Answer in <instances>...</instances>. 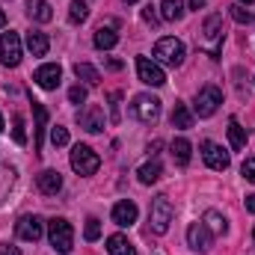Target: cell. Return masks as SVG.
<instances>
[{
    "instance_id": "obj_1",
    "label": "cell",
    "mask_w": 255,
    "mask_h": 255,
    "mask_svg": "<svg viewBox=\"0 0 255 255\" xmlns=\"http://www.w3.org/2000/svg\"><path fill=\"white\" fill-rule=\"evenodd\" d=\"M184 42L181 39H175V36H163V39H157V45H154V63H163V65H172V68H178V65L184 63Z\"/></svg>"
},
{
    "instance_id": "obj_2",
    "label": "cell",
    "mask_w": 255,
    "mask_h": 255,
    "mask_svg": "<svg viewBox=\"0 0 255 255\" xmlns=\"http://www.w3.org/2000/svg\"><path fill=\"white\" fill-rule=\"evenodd\" d=\"M199 45L217 60L220 45H223V15H208V18H205V24H202V36H199Z\"/></svg>"
},
{
    "instance_id": "obj_3",
    "label": "cell",
    "mask_w": 255,
    "mask_h": 255,
    "mask_svg": "<svg viewBox=\"0 0 255 255\" xmlns=\"http://www.w3.org/2000/svg\"><path fill=\"white\" fill-rule=\"evenodd\" d=\"M48 238H51V247L60 255H68L71 247H74V229H71V223L63 220V217H57V220L48 223Z\"/></svg>"
},
{
    "instance_id": "obj_4",
    "label": "cell",
    "mask_w": 255,
    "mask_h": 255,
    "mask_svg": "<svg viewBox=\"0 0 255 255\" xmlns=\"http://www.w3.org/2000/svg\"><path fill=\"white\" fill-rule=\"evenodd\" d=\"M98 166H101V157H98L95 148H89V145H83V142H77V145L71 148V169H74L77 175H95Z\"/></svg>"
},
{
    "instance_id": "obj_5",
    "label": "cell",
    "mask_w": 255,
    "mask_h": 255,
    "mask_svg": "<svg viewBox=\"0 0 255 255\" xmlns=\"http://www.w3.org/2000/svg\"><path fill=\"white\" fill-rule=\"evenodd\" d=\"M223 104V92H220V86H202L199 92H196V104H193V110H196V116L199 119H208V116H214L217 113V107Z\"/></svg>"
},
{
    "instance_id": "obj_6",
    "label": "cell",
    "mask_w": 255,
    "mask_h": 255,
    "mask_svg": "<svg viewBox=\"0 0 255 255\" xmlns=\"http://www.w3.org/2000/svg\"><path fill=\"white\" fill-rule=\"evenodd\" d=\"M172 217H175V208H172V202H169L166 196H157V199L151 202V211H148L151 229H154L157 235H166V232H169V223H172Z\"/></svg>"
},
{
    "instance_id": "obj_7",
    "label": "cell",
    "mask_w": 255,
    "mask_h": 255,
    "mask_svg": "<svg viewBox=\"0 0 255 255\" xmlns=\"http://www.w3.org/2000/svg\"><path fill=\"white\" fill-rule=\"evenodd\" d=\"M130 113L142 122V125H154L160 119V101L154 95H136L130 104Z\"/></svg>"
},
{
    "instance_id": "obj_8",
    "label": "cell",
    "mask_w": 255,
    "mask_h": 255,
    "mask_svg": "<svg viewBox=\"0 0 255 255\" xmlns=\"http://www.w3.org/2000/svg\"><path fill=\"white\" fill-rule=\"evenodd\" d=\"M0 63L6 68H15L21 63V36L12 33V30L0 36Z\"/></svg>"
},
{
    "instance_id": "obj_9",
    "label": "cell",
    "mask_w": 255,
    "mask_h": 255,
    "mask_svg": "<svg viewBox=\"0 0 255 255\" xmlns=\"http://www.w3.org/2000/svg\"><path fill=\"white\" fill-rule=\"evenodd\" d=\"M77 122L83 130H89V133H101L104 125H107V116H104V107H98V104H86L80 113H77Z\"/></svg>"
},
{
    "instance_id": "obj_10",
    "label": "cell",
    "mask_w": 255,
    "mask_h": 255,
    "mask_svg": "<svg viewBox=\"0 0 255 255\" xmlns=\"http://www.w3.org/2000/svg\"><path fill=\"white\" fill-rule=\"evenodd\" d=\"M136 74H139V80L148 83V86H163V83H166V74H163L160 63H154V60H148V57H136Z\"/></svg>"
},
{
    "instance_id": "obj_11",
    "label": "cell",
    "mask_w": 255,
    "mask_h": 255,
    "mask_svg": "<svg viewBox=\"0 0 255 255\" xmlns=\"http://www.w3.org/2000/svg\"><path fill=\"white\" fill-rule=\"evenodd\" d=\"M187 244H190V250H196V253H208L211 244H214V235H211V229H208L205 223H190V229H187Z\"/></svg>"
},
{
    "instance_id": "obj_12",
    "label": "cell",
    "mask_w": 255,
    "mask_h": 255,
    "mask_svg": "<svg viewBox=\"0 0 255 255\" xmlns=\"http://www.w3.org/2000/svg\"><path fill=\"white\" fill-rule=\"evenodd\" d=\"M202 157H205V163L211 166V169H217V172H226L229 169V154L223 151V145H217V142H202Z\"/></svg>"
},
{
    "instance_id": "obj_13",
    "label": "cell",
    "mask_w": 255,
    "mask_h": 255,
    "mask_svg": "<svg viewBox=\"0 0 255 255\" xmlns=\"http://www.w3.org/2000/svg\"><path fill=\"white\" fill-rule=\"evenodd\" d=\"M33 80L42 86V89H57L60 83H63V68L57 63H45L36 68V74H33Z\"/></svg>"
},
{
    "instance_id": "obj_14",
    "label": "cell",
    "mask_w": 255,
    "mask_h": 255,
    "mask_svg": "<svg viewBox=\"0 0 255 255\" xmlns=\"http://www.w3.org/2000/svg\"><path fill=\"white\" fill-rule=\"evenodd\" d=\"M15 235H18L21 241L36 244V241L45 235V226H42V220H39V217H21V220L15 223Z\"/></svg>"
},
{
    "instance_id": "obj_15",
    "label": "cell",
    "mask_w": 255,
    "mask_h": 255,
    "mask_svg": "<svg viewBox=\"0 0 255 255\" xmlns=\"http://www.w3.org/2000/svg\"><path fill=\"white\" fill-rule=\"evenodd\" d=\"M136 217H139V208H136L130 199H122V202H116V205H113V223H116V226L128 229V226H133V223H136Z\"/></svg>"
},
{
    "instance_id": "obj_16",
    "label": "cell",
    "mask_w": 255,
    "mask_h": 255,
    "mask_svg": "<svg viewBox=\"0 0 255 255\" xmlns=\"http://www.w3.org/2000/svg\"><path fill=\"white\" fill-rule=\"evenodd\" d=\"M36 184H39V190L45 193V196H57V193L63 190V175L57 169H45V172H39Z\"/></svg>"
},
{
    "instance_id": "obj_17",
    "label": "cell",
    "mask_w": 255,
    "mask_h": 255,
    "mask_svg": "<svg viewBox=\"0 0 255 255\" xmlns=\"http://www.w3.org/2000/svg\"><path fill=\"white\" fill-rule=\"evenodd\" d=\"M27 15L33 21H39V24H48L54 18V9H51L48 0H27Z\"/></svg>"
},
{
    "instance_id": "obj_18",
    "label": "cell",
    "mask_w": 255,
    "mask_h": 255,
    "mask_svg": "<svg viewBox=\"0 0 255 255\" xmlns=\"http://www.w3.org/2000/svg\"><path fill=\"white\" fill-rule=\"evenodd\" d=\"M48 48H51V42H48L45 33H39V30H30V33H27V51H30L33 57H45Z\"/></svg>"
},
{
    "instance_id": "obj_19",
    "label": "cell",
    "mask_w": 255,
    "mask_h": 255,
    "mask_svg": "<svg viewBox=\"0 0 255 255\" xmlns=\"http://www.w3.org/2000/svg\"><path fill=\"white\" fill-rule=\"evenodd\" d=\"M136 175H139V181H142V184H154V181L163 175V166H160V160H157V157H151L148 163H142V166L136 169Z\"/></svg>"
},
{
    "instance_id": "obj_20",
    "label": "cell",
    "mask_w": 255,
    "mask_h": 255,
    "mask_svg": "<svg viewBox=\"0 0 255 255\" xmlns=\"http://www.w3.org/2000/svg\"><path fill=\"white\" fill-rule=\"evenodd\" d=\"M107 253L110 255H136L133 244L128 241L125 235H110L107 238Z\"/></svg>"
},
{
    "instance_id": "obj_21",
    "label": "cell",
    "mask_w": 255,
    "mask_h": 255,
    "mask_svg": "<svg viewBox=\"0 0 255 255\" xmlns=\"http://www.w3.org/2000/svg\"><path fill=\"white\" fill-rule=\"evenodd\" d=\"M116 45H119V33H116L113 27H98V30H95V48L110 51V48H116Z\"/></svg>"
},
{
    "instance_id": "obj_22",
    "label": "cell",
    "mask_w": 255,
    "mask_h": 255,
    "mask_svg": "<svg viewBox=\"0 0 255 255\" xmlns=\"http://www.w3.org/2000/svg\"><path fill=\"white\" fill-rule=\"evenodd\" d=\"M33 113H36V151H42V139H45V128H48V110L33 101Z\"/></svg>"
},
{
    "instance_id": "obj_23",
    "label": "cell",
    "mask_w": 255,
    "mask_h": 255,
    "mask_svg": "<svg viewBox=\"0 0 255 255\" xmlns=\"http://www.w3.org/2000/svg\"><path fill=\"white\" fill-rule=\"evenodd\" d=\"M172 128H178V130L193 128V113L187 110L184 101H175V110H172Z\"/></svg>"
},
{
    "instance_id": "obj_24",
    "label": "cell",
    "mask_w": 255,
    "mask_h": 255,
    "mask_svg": "<svg viewBox=\"0 0 255 255\" xmlns=\"http://www.w3.org/2000/svg\"><path fill=\"white\" fill-rule=\"evenodd\" d=\"M74 74H77V80H83L86 86H95V83H101V74H98V68L89 63H74Z\"/></svg>"
},
{
    "instance_id": "obj_25",
    "label": "cell",
    "mask_w": 255,
    "mask_h": 255,
    "mask_svg": "<svg viewBox=\"0 0 255 255\" xmlns=\"http://www.w3.org/2000/svg\"><path fill=\"white\" fill-rule=\"evenodd\" d=\"M184 15V0H160V18L163 21H178Z\"/></svg>"
},
{
    "instance_id": "obj_26",
    "label": "cell",
    "mask_w": 255,
    "mask_h": 255,
    "mask_svg": "<svg viewBox=\"0 0 255 255\" xmlns=\"http://www.w3.org/2000/svg\"><path fill=\"white\" fill-rule=\"evenodd\" d=\"M229 142H232L235 151H241L247 145V128H241L238 119H229Z\"/></svg>"
},
{
    "instance_id": "obj_27",
    "label": "cell",
    "mask_w": 255,
    "mask_h": 255,
    "mask_svg": "<svg viewBox=\"0 0 255 255\" xmlns=\"http://www.w3.org/2000/svg\"><path fill=\"white\" fill-rule=\"evenodd\" d=\"M190 151H193V145L184 136H178V139L172 142V157H175L178 166H187V163H190Z\"/></svg>"
},
{
    "instance_id": "obj_28",
    "label": "cell",
    "mask_w": 255,
    "mask_h": 255,
    "mask_svg": "<svg viewBox=\"0 0 255 255\" xmlns=\"http://www.w3.org/2000/svg\"><path fill=\"white\" fill-rule=\"evenodd\" d=\"M86 15H89V6H86L83 0H71V3H68V21H71V24H83Z\"/></svg>"
},
{
    "instance_id": "obj_29",
    "label": "cell",
    "mask_w": 255,
    "mask_h": 255,
    "mask_svg": "<svg viewBox=\"0 0 255 255\" xmlns=\"http://www.w3.org/2000/svg\"><path fill=\"white\" fill-rule=\"evenodd\" d=\"M205 226H208L211 232H217V235H223V232L229 229V223H226V217H220L217 211H208V214H205Z\"/></svg>"
},
{
    "instance_id": "obj_30",
    "label": "cell",
    "mask_w": 255,
    "mask_h": 255,
    "mask_svg": "<svg viewBox=\"0 0 255 255\" xmlns=\"http://www.w3.org/2000/svg\"><path fill=\"white\" fill-rule=\"evenodd\" d=\"M83 238H86L89 244L101 238V223H98L95 217H89V220H86V229H83Z\"/></svg>"
},
{
    "instance_id": "obj_31",
    "label": "cell",
    "mask_w": 255,
    "mask_h": 255,
    "mask_svg": "<svg viewBox=\"0 0 255 255\" xmlns=\"http://www.w3.org/2000/svg\"><path fill=\"white\" fill-rule=\"evenodd\" d=\"M51 142H54L57 148H63V145H68V130H65L63 125L51 128Z\"/></svg>"
},
{
    "instance_id": "obj_32",
    "label": "cell",
    "mask_w": 255,
    "mask_h": 255,
    "mask_svg": "<svg viewBox=\"0 0 255 255\" xmlns=\"http://www.w3.org/2000/svg\"><path fill=\"white\" fill-rule=\"evenodd\" d=\"M12 136H15V142H18V145H24V142H27V130H24V119H21V116H15V119H12Z\"/></svg>"
},
{
    "instance_id": "obj_33",
    "label": "cell",
    "mask_w": 255,
    "mask_h": 255,
    "mask_svg": "<svg viewBox=\"0 0 255 255\" xmlns=\"http://www.w3.org/2000/svg\"><path fill=\"white\" fill-rule=\"evenodd\" d=\"M229 12H232V18H235L238 24H250V21H253V15H250V12H247V9H244L241 3H235V6H232Z\"/></svg>"
},
{
    "instance_id": "obj_34",
    "label": "cell",
    "mask_w": 255,
    "mask_h": 255,
    "mask_svg": "<svg viewBox=\"0 0 255 255\" xmlns=\"http://www.w3.org/2000/svg\"><path fill=\"white\" fill-rule=\"evenodd\" d=\"M68 101H71V104H83V101H86V86H80V83L71 86V89H68Z\"/></svg>"
},
{
    "instance_id": "obj_35",
    "label": "cell",
    "mask_w": 255,
    "mask_h": 255,
    "mask_svg": "<svg viewBox=\"0 0 255 255\" xmlns=\"http://www.w3.org/2000/svg\"><path fill=\"white\" fill-rule=\"evenodd\" d=\"M241 175H244L250 184H255V157H247V160H244V166H241Z\"/></svg>"
},
{
    "instance_id": "obj_36",
    "label": "cell",
    "mask_w": 255,
    "mask_h": 255,
    "mask_svg": "<svg viewBox=\"0 0 255 255\" xmlns=\"http://www.w3.org/2000/svg\"><path fill=\"white\" fill-rule=\"evenodd\" d=\"M119 101H122V92H110V119L119 122Z\"/></svg>"
},
{
    "instance_id": "obj_37",
    "label": "cell",
    "mask_w": 255,
    "mask_h": 255,
    "mask_svg": "<svg viewBox=\"0 0 255 255\" xmlns=\"http://www.w3.org/2000/svg\"><path fill=\"white\" fill-rule=\"evenodd\" d=\"M142 21H145V24H151V27H154V24H157V12H154V9H151V6H145V9H142Z\"/></svg>"
},
{
    "instance_id": "obj_38",
    "label": "cell",
    "mask_w": 255,
    "mask_h": 255,
    "mask_svg": "<svg viewBox=\"0 0 255 255\" xmlns=\"http://www.w3.org/2000/svg\"><path fill=\"white\" fill-rule=\"evenodd\" d=\"M0 255H21V250L12 244H0Z\"/></svg>"
},
{
    "instance_id": "obj_39",
    "label": "cell",
    "mask_w": 255,
    "mask_h": 255,
    "mask_svg": "<svg viewBox=\"0 0 255 255\" xmlns=\"http://www.w3.org/2000/svg\"><path fill=\"white\" fill-rule=\"evenodd\" d=\"M247 211H250V214H255V193H250V196H247Z\"/></svg>"
},
{
    "instance_id": "obj_40",
    "label": "cell",
    "mask_w": 255,
    "mask_h": 255,
    "mask_svg": "<svg viewBox=\"0 0 255 255\" xmlns=\"http://www.w3.org/2000/svg\"><path fill=\"white\" fill-rule=\"evenodd\" d=\"M205 3H208V0H190V9H196V12H199V9H202Z\"/></svg>"
},
{
    "instance_id": "obj_41",
    "label": "cell",
    "mask_w": 255,
    "mask_h": 255,
    "mask_svg": "<svg viewBox=\"0 0 255 255\" xmlns=\"http://www.w3.org/2000/svg\"><path fill=\"white\" fill-rule=\"evenodd\" d=\"M3 27H6V12L0 9V30H3Z\"/></svg>"
},
{
    "instance_id": "obj_42",
    "label": "cell",
    "mask_w": 255,
    "mask_h": 255,
    "mask_svg": "<svg viewBox=\"0 0 255 255\" xmlns=\"http://www.w3.org/2000/svg\"><path fill=\"white\" fill-rule=\"evenodd\" d=\"M238 3H241V6H244V3H247V6H250V3H255V0H238Z\"/></svg>"
},
{
    "instance_id": "obj_43",
    "label": "cell",
    "mask_w": 255,
    "mask_h": 255,
    "mask_svg": "<svg viewBox=\"0 0 255 255\" xmlns=\"http://www.w3.org/2000/svg\"><path fill=\"white\" fill-rule=\"evenodd\" d=\"M0 130H3V116H0Z\"/></svg>"
},
{
    "instance_id": "obj_44",
    "label": "cell",
    "mask_w": 255,
    "mask_h": 255,
    "mask_svg": "<svg viewBox=\"0 0 255 255\" xmlns=\"http://www.w3.org/2000/svg\"><path fill=\"white\" fill-rule=\"evenodd\" d=\"M125 3H136V0H125Z\"/></svg>"
},
{
    "instance_id": "obj_45",
    "label": "cell",
    "mask_w": 255,
    "mask_h": 255,
    "mask_svg": "<svg viewBox=\"0 0 255 255\" xmlns=\"http://www.w3.org/2000/svg\"><path fill=\"white\" fill-rule=\"evenodd\" d=\"M253 238H255V229H253Z\"/></svg>"
}]
</instances>
